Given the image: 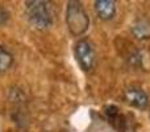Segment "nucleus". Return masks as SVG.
Wrapping results in <instances>:
<instances>
[{"label":"nucleus","instance_id":"f257e3e1","mask_svg":"<svg viewBox=\"0 0 150 132\" xmlns=\"http://www.w3.org/2000/svg\"><path fill=\"white\" fill-rule=\"evenodd\" d=\"M25 16L28 23L37 31H46L53 25V13L50 3L44 0L25 1Z\"/></svg>","mask_w":150,"mask_h":132},{"label":"nucleus","instance_id":"f03ea898","mask_svg":"<svg viewBox=\"0 0 150 132\" xmlns=\"http://www.w3.org/2000/svg\"><path fill=\"white\" fill-rule=\"evenodd\" d=\"M66 25L74 37H80L90 28V17L83 4L78 0H70L66 5Z\"/></svg>","mask_w":150,"mask_h":132},{"label":"nucleus","instance_id":"7ed1b4c3","mask_svg":"<svg viewBox=\"0 0 150 132\" xmlns=\"http://www.w3.org/2000/svg\"><path fill=\"white\" fill-rule=\"evenodd\" d=\"M74 57L76 64L84 73H90L96 65V52L91 41L80 39L74 45Z\"/></svg>","mask_w":150,"mask_h":132},{"label":"nucleus","instance_id":"20e7f679","mask_svg":"<svg viewBox=\"0 0 150 132\" xmlns=\"http://www.w3.org/2000/svg\"><path fill=\"white\" fill-rule=\"evenodd\" d=\"M124 99L129 106L138 110H145L149 106V95L144 88L137 87V86H130L125 88Z\"/></svg>","mask_w":150,"mask_h":132},{"label":"nucleus","instance_id":"39448f33","mask_svg":"<svg viewBox=\"0 0 150 132\" xmlns=\"http://www.w3.org/2000/svg\"><path fill=\"white\" fill-rule=\"evenodd\" d=\"M93 8H95L96 16L103 21H109L115 19L117 12L116 1L113 0H96L93 3Z\"/></svg>","mask_w":150,"mask_h":132},{"label":"nucleus","instance_id":"423d86ee","mask_svg":"<svg viewBox=\"0 0 150 132\" xmlns=\"http://www.w3.org/2000/svg\"><path fill=\"white\" fill-rule=\"evenodd\" d=\"M130 33L136 40H149L150 39V20L141 17L133 21L130 25Z\"/></svg>","mask_w":150,"mask_h":132},{"label":"nucleus","instance_id":"0eeeda50","mask_svg":"<svg viewBox=\"0 0 150 132\" xmlns=\"http://www.w3.org/2000/svg\"><path fill=\"white\" fill-rule=\"evenodd\" d=\"M104 114H105L108 122L113 126V128H116L117 131H125V127H127V123H125L124 116L121 115L119 107L116 106H105L104 108Z\"/></svg>","mask_w":150,"mask_h":132},{"label":"nucleus","instance_id":"6e6552de","mask_svg":"<svg viewBox=\"0 0 150 132\" xmlns=\"http://www.w3.org/2000/svg\"><path fill=\"white\" fill-rule=\"evenodd\" d=\"M13 54L7 49V48L0 45V74L8 71L13 65Z\"/></svg>","mask_w":150,"mask_h":132},{"label":"nucleus","instance_id":"1a4fd4ad","mask_svg":"<svg viewBox=\"0 0 150 132\" xmlns=\"http://www.w3.org/2000/svg\"><path fill=\"white\" fill-rule=\"evenodd\" d=\"M127 64L130 67H134V69L142 67L144 60H142V54H141L140 50H132L127 57Z\"/></svg>","mask_w":150,"mask_h":132},{"label":"nucleus","instance_id":"9d476101","mask_svg":"<svg viewBox=\"0 0 150 132\" xmlns=\"http://www.w3.org/2000/svg\"><path fill=\"white\" fill-rule=\"evenodd\" d=\"M9 21V12L3 5H0V26L5 25Z\"/></svg>","mask_w":150,"mask_h":132}]
</instances>
